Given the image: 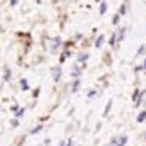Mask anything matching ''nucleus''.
I'll list each match as a JSON object with an SVG mask.
<instances>
[{
    "mask_svg": "<svg viewBox=\"0 0 146 146\" xmlns=\"http://www.w3.org/2000/svg\"><path fill=\"white\" fill-rule=\"evenodd\" d=\"M60 43H61V40H60V38H54V40H52V43H50V50H58Z\"/></svg>",
    "mask_w": 146,
    "mask_h": 146,
    "instance_id": "nucleus-1",
    "label": "nucleus"
},
{
    "mask_svg": "<svg viewBox=\"0 0 146 146\" xmlns=\"http://www.w3.org/2000/svg\"><path fill=\"white\" fill-rule=\"evenodd\" d=\"M125 143H126V135H123V137H119V139H117L115 146H125Z\"/></svg>",
    "mask_w": 146,
    "mask_h": 146,
    "instance_id": "nucleus-2",
    "label": "nucleus"
},
{
    "mask_svg": "<svg viewBox=\"0 0 146 146\" xmlns=\"http://www.w3.org/2000/svg\"><path fill=\"white\" fill-rule=\"evenodd\" d=\"M133 101H135L137 105L141 103V92H135V94H133Z\"/></svg>",
    "mask_w": 146,
    "mask_h": 146,
    "instance_id": "nucleus-3",
    "label": "nucleus"
},
{
    "mask_svg": "<svg viewBox=\"0 0 146 146\" xmlns=\"http://www.w3.org/2000/svg\"><path fill=\"white\" fill-rule=\"evenodd\" d=\"M103 42H105V38H103V36H99V38H98V42H96V47H101V45H103Z\"/></svg>",
    "mask_w": 146,
    "mask_h": 146,
    "instance_id": "nucleus-4",
    "label": "nucleus"
},
{
    "mask_svg": "<svg viewBox=\"0 0 146 146\" xmlns=\"http://www.w3.org/2000/svg\"><path fill=\"white\" fill-rule=\"evenodd\" d=\"M144 119H146V112H143V114L137 117V121H139V123H141V121H144Z\"/></svg>",
    "mask_w": 146,
    "mask_h": 146,
    "instance_id": "nucleus-5",
    "label": "nucleus"
},
{
    "mask_svg": "<svg viewBox=\"0 0 146 146\" xmlns=\"http://www.w3.org/2000/svg\"><path fill=\"white\" fill-rule=\"evenodd\" d=\"M27 88H29V87H27V81L22 80V90H27Z\"/></svg>",
    "mask_w": 146,
    "mask_h": 146,
    "instance_id": "nucleus-6",
    "label": "nucleus"
},
{
    "mask_svg": "<svg viewBox=\"0 0 146 146\" xmlns=\"http://www.w3.org/2000/svg\"><path fill=\"white\" fill-rule=\"evenodd\" d=\"M54 78H56V80L60 78V69H54Z\"/></svg>",
    "mask_w": 146,
    "mask_h": 146,
    "instance_id": "nucleus-7",
    "label": "nucleus"
},
{
    "mask_svg": "<svg viewBox=\"0 0 146 146\" xmlns=\"http://www.w3.org/2000/svg\"><path fill=\"white\" fill-rule=\"evenodd\" d=\"M4 78H5V80H9V78H11V72H9V70H5V74H4Z\"/></svg>",
    "mask_w": 146,
    "mask_h": 146,
    "instance_id": "nucleus-8",
    "label": "nucleus"
},
{
    "mask_svg": "<svg viewBox=\"0 0 146 146\" xmlns=\"http://www.w3.org/2000/svg\"><path fill=\"white\" fill-rule=\"evenodd\" d=\"M144 70H146V60H144Z\"/></svg>",
    "mask_w": 146,
    "mask_h": 146,
    "instance_id": "nucleus-9",
    "label": "nucleus"
}]
</instances>
